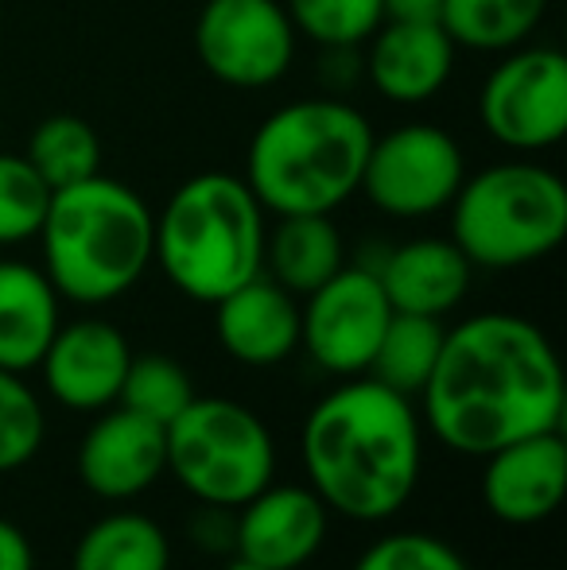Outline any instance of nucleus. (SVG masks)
Listing matches in <instances>:
<instances>
[{
	"instance_id": "f257e3e1",
	"label": "nucleus",
	"mask_w": 567,
	"mask_h": 570,
	"mask_svg": "<svg viewBox=\"0 0 567 570\" xmlns=\"http://www.w3.org/2000/svg\"><path fill=\"white\" fill-rule=\"evenodd\" d=\"M424 435L451 454L486 458L517 439L560 431L564 368L537 323L482 311L447 326L417 396Z\"/></svg>"
},
{
	"instance_id": "f03ea898",
	"label": "nucleus",
	"mask_w": 567,
	"mask_h": 570,
	"mask_svg": "<svg viewBox=\"0 0 567 570\" xmlns=\"http://www.w3.org/2000/svg\"><path fill=\"white\" fill-rule=\"evenodd\" d=\"M300 462L331 517L381 524L412 501L424 473V423L417 400L373 376H346L307 412Z\"/></svg>"
},
{
	"instance_id": "7ed1b4c3",
	"label": "nucleus",
	"mask_w": 567,
	"mask_h": 570,
	"mask_svg": "<svg viewBox=\"0 0 567 570\" xmlns=\"http://www.w3.org/2000/svg\"><path fill=\"white\" fill-rule=\"evenodd\" d=\"M370 144L373 125L350 101H287L257 125L242 179L276 218L334 214L358 195Z\"/></svg>"
},
{
	"instance_id": "20e7f679",
	"label": "nucleus",
	"mask_w": 567,
	"mask_h": 570,
	"mask_svg": "<svg viewBox=\"0 0 567 570\" xmlns=\"http://www.w3.org/2000/svg\"><path fill=\"white\" fill-rule=\"evenodd\" d=\"M156 214L121 179L90 175L51 190L39 226L43 272L62 299L78 307H106L129 295L151 268Z\"/></svg>"
},
{
	"instance_id": "39448f33",
	"label": "nucleus",
	"mask_w": 567,
	"mask_h": 570,
	"mask_svg": "<svg viewBox=\"0 0 567 570\" xmlns=\"http://www.w3.org/2000/svg\"><path fill=\"white\" fill-rule=\"evenodd\" d=\"M268 210L242 175L203 171L172 190L156 214L151 264L195 303H214L265 268Z\"/></svg>"
},
{
	"instance_id": "423d86ee",
	"label": "nucleus",
	"mask_w": 567,
	"mask_h": 570,
	"mask_svg": "<svg viewBox=\"0 0 567 570\" xmlns=\"http://www.w3.org/2000/svg\"><path fill=\"white\" fill-rule=\"evenodd\" d=\"M451 240L475 268H525L567 237V187L532 159H506L462 179L451 198Z\"/></svg>"
},
{
	"instance_id": "0eeeda50",
	"label": "nucleus",
	"mask_w": 567,
	"mask_h": 570,
	"mask_svg": "<svg viewBox=\"0 0 567 570\" xmlns=\"http://www.w3.org/2000/svg\"><path fill=\"white\" fill-rule=\"evenodd\" d=\"M167 473L203 509H242L276 481V439L253 407L195 396L164 428Z\"/></svg>"
},
{
	"instance_id": "6e6552de",
	"label": "nucleus",
	"mask_w": 567,
	"mask_h": 570,
	"mask_svg": "<svg viewBox=\"0 0 567 570\" xmlns=\"http://www.w3.org/2000/svg\"><path fill=\"white\" fill-rule=\"evenodd\" d=\"M462 179H467V164H462L459 140L439 125L409 120L389 128L385 136L373 132L358 195H365L373 210L389 218L417 222L443 214L459 195Z\"/></svg>"
},
{
	"instance_id": "1a4fd4ad",
	"label": "nucleus",
	"mask_w": 567,
	"mask_h": 570,
	"mask_svg": "<svg viewBox=\"0 0 567 570\" xmlns=\"http://www.w3.org/2000/svg\"><path fill=\"white\" fill-rule=\"evenodd\" d=\"M478 94L482 128L509 151H545L567 136V59L556 47H514Z\"/></svg>"
},
{
	"instance_id": "9d476101",
	"label": "nucleus",
	"mask_w": 567,
	"mask_h": 570,
	"mask_svg": "<svg viewBox=\"0 0 567 570\" xmlns=\"http://www.w3.org/2000/svg\"><path fill=\"white\" fill-rule=\"evenodd\" d=\"M393 307L370 264H342L300 303V350L311 365L339 376H365Z\"/></svg>"
},
{
	"instance_id": "9b49d317",
	"label": "nucleus",
	"mask_w": 567,
	"mask_h": 570,
	"mask_svg": "<svg viewBox=\"0 0 567 570\" xmlns=\"http://www.w3.org/2000/svg\"><path fill=\"white\" fill-rule=\"evenodd\" d=\"M295 39L281 0H206L195 20L198 62L234 90L281 82L292 70Z\"/></svg>"
},
{
	"instance_id": "f8f14e48",
	"label": "nucleus",
	"mask_w": 567,
	"mask_h": 570,
	"mask_svg": "<svg viewBox=\"0 0 567 570\" xmlns=\"http://www.w3.org/2000/svg\"><path fill=\"white\" fill-rule=\"evenodd\" d=\"M133 345L106 318H75L55 331L39 373L47 396L70 412H106L121 396V381L129 373Z\"/></svg>"
},
{
	"instance_id": "ddd939ff",
	"label": "nucleus",
	"mask_w": 567,
	"mask_h": 570,
	"mask_svg": "<svg viewBox=\"0 0 567 570\" xmlns=\"http://www.w3.org/2000/svg\"><path fill=\"white\" fill-rule=\"evenodd\" d=\"M331 512L311 485H265L234 509V556L265 570H300L323 551Z\"/></svg>"
},
{
	"instance_id": "4468645a",
	"label": "nucleus",
	"mask_w": 567,
	"mask_h": 570,
	"mask_svg": "<svg viewBox=\"0 0 567 570\" xmlns=\"http://www.w3.org/2000/svg\"><path fill=\"white\" fill-rule=\"evenodd\" d=\"M164 473V428L121 404L98 412L78 443V481L101 501H137Z\"/></svg>"
},
{
	"instance_id": "2eb2a0df",
	"label": "nucleus",
	"mask_w": 567,
	"mask_h": 570,
	"mask_svg": "<svg viewBox=\"0 0 567 570\" xmlns=\"http://www.w3.org/2000/svg\"><path fill=\"white\" fill-rule=\"evenodd\" d=\"M567 446L560 431L517 439L486 454L482 504L498 524L532 528L545 524L564 501Z\"/></svg>"
},
{
	"instance_id": "dca6fc26",
	"label": "nucleus",
	"mask_w": 567,
	"mask_h": 570,
	"mask_svg": "<svg viewBox=\"0 0 567 570\" xmlns=\"http://www.w3.org/2000/svg\"><path fill=\"white\" fill-rule=\"evenodd\" d=\"M365 78L393 106H424L454 75V39L439 20H381L365 39Z\"/></svg>"
},
{
	"instance_id": "f3484780",
	"label": "nucleus",
	"mask_w": 567,
	"mask_h": 570,
	"mask_svg": "<svg viewBox=\"0 0 567 570\" xmlns=\"http://www.w3.org/2000/svg\"><path fill=\"white\" fill-rule=\"evenodd\" d=\"M218 345L250 368H273L300 350V299L265 272L214 303Z\"/></svg>"
},
{
	"instance_id": "a211bd4d",
	"label": "nucleus",
	"mask_w": 567,
	"mask_h": 570,
	"mask_svg": "<svg viewBox=\"0 0 567 570\" xmlns=\"http://www.w3.org/2000/svg\"><path fill=\"white\" fill-rule=\"evenodd\" d=\"M378 272L381 287L389 295V307L401 315H428L443 318L467 299L475 264L462 256V248L451 237H417L389 248L381 264H370Z\"/></svg>"
},
{
	"instance_id": "6ab92c4d",
	"label": "nucleus",
	"mask_w": 567,
	"mask_h": 570,
	"mask_svg": "<svg viewBox=\"0 0 567 570\" xmlns=\"http://www.w3.org/2000/svg\"><path fill=\"white\" fill-rule=\"evenodd\" d=\"M62 326V295L39 264L0 261V368L31 373Z\"/></svg>"
},
{
	"instance_id": "aec40b11",
	"label": "nucleus",
	"mask_w": 567,
	"mask_h": 570,
	"mask_svg": "<svg viewBox=\"0 0 567 570\" xmlns=\"http://www.w3.org/2000/svg\"><path fill=\"white\" fill-rule=\"evenodd\" d=\"M342 264H346V245L331 214H287L265 233V268L261 272L295 299L326 284Z\"/></svg>"
},
{
	"instance_id": "412c9836",
	"label": "nucleus",
	"mask_w": 567,
	"mask_h": 570,
	"mask_svg": "<svg viewBox=\"0 0 567 570\" xmlns=\"http://www.w3.org/2000/svg\"><path fill=\"white\" fill-rule=\"evenodd\" d=\"M70 570H172V540L151 517L117 509L86 528Z\"/></svg>"
},
{
	"instance_id": "4be33fe9",
	"label": "nucleus",
	"mask_w": 567,
	"mask_h": 570,
	"mask_svg": "<svg viewBox=\"0 0 567 570\" xmlns=\"http://www.w3.org/2000/svg\"><path fill=\"white\" fill-rule=\"evenodd\" d=\"M548 0H443L439 23L467 51L501 55L521 47L540 28Z\"/></svg>"
},
{
	"instance_id": "5701e85b",
	"label": "nucleus",
	"mask_w": 567,
	"mask_h": 570,
	"mask_svg": "<svg viewBox=\"0 0 567 570\" xmlns=\"http://www.w3.org/2000/svg\"><path fill=\"white\" fill-rule=\"evenodd\" d=\"M443 318H428V315H401L393 311L385 334L378 342L365 376L381 381L385 389L401 392V396L417 400L420 389L428 384L431 368H436L439 345H443Z\"/></svg>"
},
{
	"instance_id": "b1692460",
	"label": "nucleus",
	"mask_w": 567,
	"mask_h": 570,
	"mask_svg": "<svg viewBox=\"0 0 567 570\" xmlns=\"http://www.w3.org/2000/svg\"><path fill=\"white\" fill-rule=\"evenodd\" d=\"M28 164L39 171V179L51 190H62L70 183H82L101 171V140L82 117H47L31 128L28 148H23Z\"/></svg>"
},
{
	"instance_id": "393cba45",
	"label": "nucleus",
	"mask_w": 567,
	"mask_h": 570,
	"mask_svg": "<svg viewBox=\"0 0 567 570\" xmlns=\"http://www.w3.org/2000/svg\"><path fill=\"white\" fill-rule=\"evenodd\" d=\"M295 36L323 51H354L385 20L381 0H281Z\"/></svg>"
},
{
	"instance_id": "a878e982",
	"label": "nucleus",
	"mask_w": 567,
	"mask_h": 570,
	"mask_svg": "<svg viewBox=\"0 0 567 570\" xmlns=\"http://www.w3.org/2000/svg\"><path fill=\"white\" fill-rule=\"evenodd\" d=\"M195 396L198 392L190 384L187 368L175 357H167V353H140L137 357L133 353L117 404L144 415V420L159 423V428H167Z\"/></svg>"
},
{
	"instance_id": "bb28decb",
	"label": "nucleus",
	"mask_w": 567,
	"mask_h": 570,
	"mask_svg": "<svg viewBox=\"0 0 567 570\" xmlns=\"http://www.w3.org/2000/svg\"><path fill=\"white\" fill-rule=\"evenodd\" d=\"M47 203H51V187L39 179L28 156L0 151V248L36 240L47 218Z\"/></svg>"
},
{
	"instance_id": "cd10ccee",
	"label": "nucleus",
	"mask_w": 567,
	"mask_h": 570,
	"mask_svg": "<svg viewBox=\"0 0 567 570\" xmlns=\"http://www.w3.org/2000/svg\"><path fill=\"white\" fill-rule=\"evenodd\" d=\"M47 439V415L20 373L0 368V473H12L39 454Z\"/></svg>"
},
{
	"instance_id": "c85d7f7f",
	"label": "nucleus",
	"mask_w": 567,
	"mask_h": 570,
	"mask_svg": "<svg viewBox=\"0 0 567 570\" xmlns=\"http://www.w3.org/2000/svg\"><path fill=\"white\" fill-rule=\"evenodd\" d=\"M350 570H475L454 543L431 532H385Z\"/></svg>"
},
{
	"instance_id": "c756f323",
	"label": "nucleus",
	"mask_w": 567,
	"mask_h": 570,
	"mask_svg": "<svg viewBox=\"0 0 567 570\" xmlns=\"http://www.w3.org/2000/svg\"><path fill=\"white\" fill-rule=\"evenodd\" d=\"M0 570H36L31 540L4 517H0Z\"/></svg>"
},
{
	"instance_id": "7c9ffc66",
	"label": "nucleus",
	"mask_w": 567,
	"mask_h": 570,
	"mask_svg": "<svg viewBox=\"0 0 567 570\" xmlns=\"http://www.w3.org/2000/svg\"><path fill=\"white\" fill-rule=\"evenodd\" d=\"M443 0H381L385 20H439Z\"/></svg>"
},
{
	"instance_id": "2f4dec72",
	"label": "nucleus",
	"mask_w": 567,
	"mask_h": 570,
	"mask_svg": "<svg viewBox=\"0 0 567 570\" xmlns=\"http://www.w3.org/2000/svg\"><path fill=\"white\" fill-rule=\"evenodd\" d=\"M222 570H265V567H257V563H245V559H237V556H234V563H226Z\"/></svg>"
}]
</instances>
